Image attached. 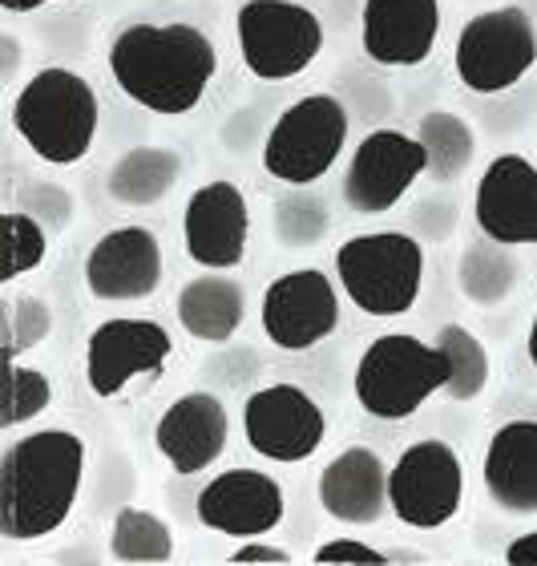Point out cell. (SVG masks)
Wrapping results in <instances>:
<instances>
[{"mask_svg": "<svg viewBox=\"0 0 537 566\" xmlns=\"http://www.w3.org/2000/svg\"><path fill=\"white\" fill-rule=\"evenodd\" d=\"M106 65L134 106L158 118H182L211 90L219 49L190 21H134L109 41Z\"/></svg>", "mask_w": 537, "mask_h": 566, "instance_id": "cell-1", "label": "cell"}, {"mask_svg": "<svg viewBox=\"0 0 537 566\" xmlns=\"http://www.w3.org/2000/svg\"><path fill=\"white\" fill-rule=\"evenodd\" d=\"M85 441L73 429H33L0 458V538L41 543L70 522L85 482Z\"/></svg>", "mask_w": 537, "mask_h": 566, "instance_id": "cell-2", "label": "cell"}, {"mask_svg": "<svg viewBox=\"0 0 537 566\" xmlns=\"http://www.w3.org/2000/svg\"><path fill=\"white\" fill-rule=\"evenodd\" d=\"M102 102L70 65H45L12 97V130L45 166L70 170L94 150Z\"/></svg>", "mask_w": 537, "mask_h": 566, "instance_id": "cell-3", "label": "cell"}, {"mask_svg": "<svg viewBox=\"0 0 537 566\" xmlns=\"http://www.w3.org/2000/svg\"><path fill=\"white\" fill-rule=\"evenodd\" d=\"M336 283L364 316H409L424 287V243L409 231H368L336 248Z\"/></svg>", "mask_w": 537, "mask_h": 566, "instance_id": "cell-4", "label": "cell"}, {"mask_svg": "<svg viewBox=\"0 0 537 566\" xmlns=\"http://www.w3.org/2000/svg\"><path fill=\"white\" fill-rule=\"evenodd\" d=\"M449 385V360L412 332L376 336L356 360V405L376 421H409Z\"/></svg>", "mask_w": 537, "mask_h": 566, "instance_id": "cell-5", "label": "cell"}, {"mask_svg": "<svg viewBox=\"0 0 537 566\" xmlns=\"http://www.w3.org/2000/svg\"><path fill=\"white\" fill-rule=\"evenodd\" d=\"M348 106L336 94H304L263 138V170L287 187H316L348 146Z\"/></svg>", "mask_w": 537, "mask_h": 566, "instance_id": "cell-6", "label": "cell"}, {"mask_svg": "<svg viewBox=\"0 0 537 566\" xmlns=\"http://www.w3.org/2000/svg\"><path fill=\"white\" fill-rule=\"evenodd\" d=\"M234 41L246 73L259 82H292L324 53V21L299 0H243Z\"/></svg>", "mask_w": 537, "mask_h": 566, "instance_id": "cell-7", "label": "cell"}, {"mask_svg": "<svg viewBox=\"0 0 537 566\" xmlns=\"http://www.w3.org/2000/svg\"><path fill=\"white\" fill-rule=\"evenodd\" d=\"M537 65V29L522 4L468 17L456 33L453 73L468 94H505Z\"/></svg>", "mask_w": 537, "mask_h": 566, "instance_id": "cell-8", "label": "cell"}, {"mask_svg": "<svg viewBox=\"0 0 537 566\" xmlns=\"http://www.w3.org/2000/svg\"><path fill=\"white\" fill-rule=\"evenodd\" d=\"M465 502V461L441 437H421L400 449L388 470V506L409 531H441Z\"/></svg>", "mask_w": 537, "mask_h": 566, "instance_id": "cell-9", "label": "cell"}, {"mask_svg": "<svg viewBox=\"0 0 537 566\" xmlns=\"http://www.w3.org/2000/svg\"><path fill=\"white\" fill-rule=\"evenodd\" d=\"M170 356H175V336L158 319H102L85 340V385L97 401H114L134 380L162 377Z\"/></svg>", "mask_w": 537, "mask_h": 566, "instance_id": "cell-10", "label": "cell"}, {"mask_svg": "<svg viewBox=\"0 0 537 566\" xmlns=\"http://www.w3.org/2000/svg\"><path fill=\"white\" fill-rule=\"evenodd\" d=\"M243 437L259 458L280 461V465H304L324 446L327 417L307 389L292 380H275L243 401Z\"/></svg>", "mask_w": 537, "mask_h": 566, "instance_id": "cell-11", "label": "cell"}, {"mask_svg": "<svg viewBox=\"0 0 537 566\" xmlns=\"http://www.w3.org/2000/svg\"><path fill=\"white\" fill-rule=\"evenodd\" d=\"M421 175H429V154L417 134L368 130L344 166L339 195L356 214H385L417 187Z\"/></svg>", "mask_w": 537, "mask_h": 566, "instance_id": "cell-12", "label": "cell"}, {"mask_svg": "<svg viewBox=\"0 0 537 566\" xmlns=\"http://www.w3.org/2000/svg\"><path fill=\"white\" fill-rule=\"evenodd\" d=\"M263 336L283 353H307L339 328V292L319 268H295L267 283L263 292Z\"/></svg>", "mask_w": 537, "mask_h": 566, "instance_id": "cell-13", "label": "cell"}, {"mask_svg": "<svg viewBox=\"0 0 537 566\" xmlns=\"http://www.w3.org/2000/svg\"><path fill=\"white\" fill-rule=\"evenodd\" d=\"M251 243V207L239 182L211 178L187 199L182 248L207 272H234Z\"/></svg>", "mask_w": 537, "mask_h": 566, "instance_id": "cell-14", "label": "cell"}, {"mask_svg": "<svg viewBox=\"0 0 537 566\" xmlns=\"http://www.w3.org/2000/svg\"><path fill=\"white\" fill-rule=\"evenodd\" d=\"M473 219L485 239L505 248H537V163L517 150L489 158L473 190Z\"/></svg>", "mask_w": 537, "mask_h": 566, "instance_id": "cell-15", "label": "cell"}, {"mask_svg": "<svg viewBox=\"0 0 537 566\" xmlns=\"http://www.w3.org/2000/svg\"><path fill=\"white\" fill-rule=\"evenodd\" d=\"M194 514L207 531L227 534V538H263V534L280 531L283 514H287V497L283 485L263 470H227L214 473L194 497Z\"/></svg>", "mask_w": 537, "mask_h": 566, "instance_id": "cell-16", "label": "cell"}, {"mask_svg": "<svg viewBox=\"0 0 537 566\" xmlns=\"http://www.w3.org/2000/svg\"><path fill=\"white\" fill-rule=\"evenodd\" d=\"M162 239L150 227H114L85 255V287L102 304H138L162 287Z\"/></svg>", "mask_w": 537, "mask_h": 566, "instance_id": "cell-17", "label": "cell"}, {"mask_svg": "<svg viewBox=\"0 0 537 566\" xmlns=\"http://www.w3.org/2000/svg\"><path fill=\"white\" fill-rule=\"evenodd\" d=\"M227 441H231L227 405L202 389L182 392L175 405H166L158 424H154V449L162 453L178 478H194V473L211 470L227 453Z\"/></svg>", "mask_w": 537, "mask_h": 566, "instance_id": "cell-18", "label": "cell"}, {"mask_svg": "<svg viewBox=\"0 0 537 566\" xmlns=\"http://www.w3.org/2000/svg\"><path fill=\"white\" fill-rule=\"evenodd\" d=\"M441 36V0H364L360 45L376 65L417 70Z\"/></svg>", "mask_w": 537, "mask_h": 566, "instance_id": "cell-19", "label": "cell"}, {"mask_svg": "<svg viewBox=\"0 0 537 566\" xmlns=\"http://www.w3.org/2000/svg\"><path fill=\"white\" fill-rule=\"evenodd\" d=\"M324 514L344 526H376L388 510V465L368 446H348L327 461L316 482Z\"/></svg>", "mask_w": 537, "mask_h": 566, "instance_id": "cell-20", "label": "cell"}, {"mask_svg": "<svg viewBox=\"0 0 537 566\" xmlns=\"http://www.w3.org/2000/svg\"><path fill=\"white\" fill-rule=\"evenodd\" d=\"M485 494L497 510L534 518L537 514V421H505L485 446Z\"/></svg>", "mask_w": 537, "mask_h": 566, "instance_id": "cell-21", "label": "cell"}, {"mask_svg": "<svg viewBox=\"0 0 537 566\" xmlns=\"http://www.w3.org/2000/svg\"><path fill=\"white\" fill-rule=\"evenodd\" d=\"M178 324L202 344H227L246 319V292L231 272H207L182 283L175 300Z\"/></svg>", "mask_w": 537, "mask_h": 566, "instance_id": "cell-22", "label": "cell"}, {"mask_svg": "<svg viewBox=\"0 0 537 566\" xmlns=\"http://www.w3.org/2000/svg\"><path fill=\"white\" fill-rule=\"evenodd\" d=\"M182 178V154L170 146H134V150L117 154V163L106 175V195L117 207L141 211L162 202Z\"/></svg>", "mask_w": 537, "mask_h": 566, "instance_id": "cell-23", "label": "cell"}, {"mask_svg": "<svg viewBox=\"0 0 537 566\" xmlns=\"http://www.w3.org/2000/svg\"><path fill=\"white\" fill-rule=\"evenodd\" d=\"M517 283H522V263L514 248H505L497 239L481 235L456 263V287L473 307H502L517 292Z\"/></svg>", "mask_w": 537, "mask_h": 566, "instance_id": "cell-24", "label": "cell"}, {"mask_svg": "<svg viewBox=\"0 0 537 566\" xmlns=\"http://www.w3.org/2000/svg\"><path fill=\"white\" fill-rule=\"evenodd\" d=\"M417 138H421L424 154H429L432 182H456V178H465L473 158H477V134L453 109H429V114H421Z\"/></svg>", "mask_w": 537, "mask_h": 566, "instance_id": "cell-25", "label": "cell"}, {"mask_svg": "<svg viewBox=\"0 0 537 566\" xmlns=\"http://www.w3.org/2000/svg\"><path fill=\"white\" fill-rule=\"evenodd\" d=\"M109 558L114 563H170L175 558V531L154 510L122 506L109 526Z\"/></svg>", "mask_w": 537, "mask_h": 566, "instance_id": "cell-26", "label": "cell"}, {"mask_svg": "<svg viewBox=\"0 0 537 566\" xmlns=\"http://www.w3.org/2000/svg\"><path fill=\"white\" fill-rule=\"evenodd\" d=\"M436 348L444 353L449 360V385H444V397L456 405H468L477 401L481 392L489 389V377H493V360H489V348L465 328V324H441L436 332Z\"/></svg>", "mask_w": 537, "mask_h": 566, "instance_id": "cell-27", "label": "cell"}, {"mask_svg": "<svg viewBox=\"0 0 537 566\" xmlns=\"http://www.w3.org/2000/svg\"><path fill=\"white\" fill-rule=\"evenodd\" d=\"M4 227V287L33 275L49 255V227L29 211H4L0 214Z\"/></svg>", "mask_w": 537, "mask_h": 566, "instance_id": "cell-28", "label": "cell"}, {"mask_svg": "<svg viewBox=\"0 0 537 566\" xmlns=\"http://www.w3.org/2000/svg\"><path fill=\"white\" fill-rule=\"evenodd\" d=\"M49 332H53V312L41 295L4 292V356L9 360L33 353L36 344H45Z\"/></svg>", "mask_w": 537, "mask_h": 566, "instance_id": "cell-29", "label": "cell"}, {"mask_svg": "<svg viewBox=\"0 0 537 566\" xmlns=\"http://www.w3.org/2000/svg\"><path fill=\"white\" fill-rule=\"evenodd\" d=\"M327 227H331V214L316 195H287L275 202V239L283 248H316Z\"/></svg>", "mask_w": 537, "mask_h": 566, "instance_id": "cell-30", "label": "cell"}, {"mask_svg": "<svg viewBox=\"0 0 537 566\" xmlns=\"http://www.w3.org/2000/svg\"><path fill=\"white\" fill-rule=\"evenodd\" d=\"M53 405V380L41 368H29L21 360H9V409H4V429H17L24 421H36Z\"/></svg>", "mask_w": 537, "mask_h": 566, "instance_id": "cell-31", "label": "cell"}, {"mask_svg": "<svg viewBox=\"0 0 537 566\" xmlns=\"http://www.w3.org/2000/svg\"><path fill=\"white\" fill-rule=\"evenodd\" d=\"M24 199H29V207H24V211L36 214L49 231H65V227H70V219H73V195H70V190L49 187V182H33Z\"/></svg>", "mask_w": 537, "mask_h": 566, "instance_id": "cell-32", "label": "cell"}, {"mask_svg": "<svg viewBox=\"0 0 537 566\" xmlns=\"http://www.w3.org/2000/svg\"><path fill=\"white\" fill-rule=\"evenodd\" d=\"M312 563H368V566H380V563H392V555L385 551H376V546L360 543V538H327L319 543V551L312 555Z\"/></svg>", "mask_w": 537, "mask_h": 566, "instance_id": "cell-33", "label": "cell"}, {"mask_svg": "<svg viewBox=\"0 0 537 566\" xmlns=\"http://www.w3.org/2000/svg\"><path fill=\"white\" fill-rule=\"evenodd\" d=\"M417 231H421V239H432V243H441V239H449L456 231V202H449L444 195H436V199H424L421 207H417Z\"/></svg>", "mask_w": 537, "mask_h": 566, "instance_id": "cell-34", "label": "cell"}, {"mask_svg": "<svg viewBox=\"0 0 537 566\" xmlns=\"http://www.w3.org/2000/svg\"><path fill=\"white\" fill-rule=\"evenodd\" d=\"M231 563L234 566H246V563H280V566H287V563H292V551H283V546H267V543H259V538H246L239 551H231Z\"/></svg>", "mask_w": 537, "mask_h": 566, "instance_id": "cell-35", "label": "cell"}, {"mask_svg": "<svg viewBox=\"0 0 537 566\" xmlns=\"http://www.w3.org/2000/svg\"><path fill=\"white\" fill-rule=\"evenodd\" d=\"M505 563L509 566H537V531L517 534L514 543L505 546Z\"/></svg>", "mask_w": 537, "mask_h": 566, "instance_id": "cell-36", "label": "cell"}, {"mask_svg": "<svg viewBox=\"0 0 537 566\" xmlns=\"http://www.w3.org/2000/svg\"><path fill=\"white\" fill-rule=\"evenodd\" d=\"M45 4H57V0H0V9H4V12H17V17H21V12L45 9ZM65 4H70V0H65Z\"/></svg>", "mask_w": 537, "mask_h": 566, "instance_id": "cell-37", "label": "cell"}, {"mask_svg": "<svg viewBox=\"0 0 537 566\" xmlns=\"http://www.w3.org/2000/svg\"><path fill=\"white\" fill-rule=\"evenodd\" d=\"M526 356H529V365L537 368V307H534V319H529V336H526Z\"/></svg>", "mask_w": 537, "mask_h": 566, "instance_id": "cell-38", "label": "cell"}, {"mask_svg": "<svg viewBox=\"0 0 537 566\" xmlns=\"http://www.w3.org/2000/svg\"><path fill=\"white\" fill-rule=\"evenodd\" d=\"M4 49H9V61H4V82H9L12 70H17V45H12L9 36H4Z\"/></svg>", "mask_w": 537, "mask_h": 566, "instance_id": "cell-39", "label": "cell"}]
</instances>
